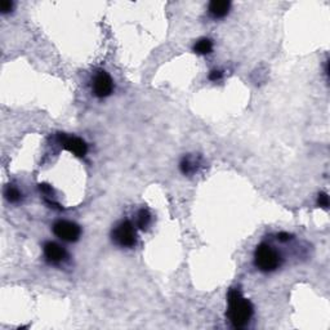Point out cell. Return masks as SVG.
<instances>
[{"mask_svg": "<svg viewBox=\"0 0 330 330\" xmlns=\"http://www.w3.org/2000/svg\"><path fill=\"white\" fill-rule=\"evenodd\" d=\"M227 302H228V308H227L226 315L230 323L232 324V327L236 329L244 328L250 321L254 312L250 300L243 297L240 290L232 288L228 290Z\"/></svg>", "mask_w": 330, "mask_h": 330, "instance_id": "1", "label": "cell"}, {"mask_svg": "<svg viewBox=\"0 0 330 330\" xmlns=\"http://www.w3.org/2000/svg\"><path fill=\"white\" fill-rule=\"evenodd\" d=\"M254 264L262 272H272L281 264V258L271 245L262 243L254 252Z\"/></svg>", "mask_w": 330, "mask_h": 330, "instance_id": "2", "label": "cell"}, {"mask_svg": "<svg viewBox=\"0 0 330 330\" xmlns=\"http://www.w3.org/2000/svg\"><path fill=\"white\" fill-rule=\"evenodd\" d=\"M112 240L122 248H133L137 244V232L129 221H122L112 230Z\"/></svg>", "mask_w": 330, "mask_h": 330, "instance_id": "3", "label": "cell"}, {"mask_svg": "<svg viewBox=\"0 0 330 330\" xmlns=\"http://www.w3.org/2000/svg\"><path fill=\"white\" fill-rule=\"evenodd\" d=\"M53 234L56 235L57 238L61 239L67 243H75L78 241L80 235H82V228L79 225L71 221H65L60 219L53 225Z\"/></svg>", "mask_w": 330, "mask_h": 330, "instance_id": "4", "label": "cell"}, {"mask_svg": "<svg viewBox=\"0 0 330 330\" xmlns=\"http://www.w3.org/2000/svg\"><path fill=\"white\" fill-rule=\"evenodd\" d=\"M58 141L63 149H66L78 157H84L88 152V145L82 138L67 136V134H58Z\"/></svg>", "mask_w": 330, "mask_h": 330, "instance_id": "5", "label": "cell"}, {"mask_svg": "<svg viewBox=\"0 0 330 330\" xmlns=\"http://www.w3.org/2000/svg\"><path fill=\"white\" fill-rule=\"evenodd\" d=\"M112 90H114V82L111 76L106 71H98L93 79V93L98 98H104L110 96Z\"/></svg>", "mask_w": 330, "mask_h": 330, "instance_id": "6", "label": "cell"}, {"mask_svg": "<svg viewBox=\"0 0 330 330\" xmlns=\"http://www.w3.org/2000/svg\"><path fill=\"white\" fill-rule=\"evenodd\" d=\"M44 256L49 263H61L66 258V250L57 243L48 241L44 244Z\"/></svg>", "mask_w": 330, "mask_h": 330, "instance_id": "7", "label": "cell"}, {"mask_svg": "<svg viewBox=\"0 0 330 330\" xmlns=\"http://www.w3.org/2000/svg\"><path fill=\"white\" fill-rule=\"evenodd\" d=\"M231 3L227 0H213L209 4V13L213 18H223L228 15Z\"/></svg>", "mask_w": 330, "mask_h": 330, "instance_id": "8", "label": "cell"}, {"mask_svg": "<svg viewBox=\"0 0 330 330\" xmlns=\"http://www.w3.org/2000/svg\"><path fill=\"white\" fill-rule=\"evenodd\" d=\"M213 51V41L208 37H203L200 40L196 41L193 45V52L197 54H209Z\"/></svg>", "mask_w": 330, "mask_h": 330, "instance_id": "9", "label": "cell"}, {"mask_svg": "<svg viewBox=\"0 0 330 330\" xmlns=\"http://www.w3.org/2000/svg\"><path fill=\"white\" fill-rule=\"evenodd\" d=\"M4 196L7 199L9 203H17L21 199V192L18 191L17 187H15L13 185H8L5 189H4Z\"/></svg>", "mask_w": 330, "mask_h": 330, "instance_id": "10", "label": "cell"}, {"mask_svg": "<svg viewBox=\"0 0 330 330\" xmlns=\"http://www.w3.org/2000/svg\"><path fill=\"white\" fill-rule=\"evenodd\" d=\"M150 221H151V215H150L149 211L145 210V209L139 210V213H138V217H137V225H138V227L141 228V230H145V228H147V226L150 225Z\"/></svg>", "mask_w": 330, "mask_h": 330, "instance_id": "11", "label": "cell"}, {"mask_svg": "<svg viewBox=\"0 0 330 330\" xmlns=\"http://www.w3.org/2000/svg\"><path fill=\"white\" fill-rule=\"evenodd\" d=\"M179 167H181V171L183 174H191V173L196 171L197 165H195V163L191 160V157H183Z\"/></svg>", "mask_w": 330, "mask_h": 330, "instance_id": "12", "label": "cell"}, {"mask_svg": "<svg viewBox=\"0 0 330 330\" xmlns=\"http://www.w3.org/2000/svg\"><path fill=\"white\" fill-rule=\"evenodd\" d=\"M13 9V3L11 0H1L0 1V11L1 13H9Z\"/></svg>", "mask_w": 330, "mask_h": 330, "instance_id": "13", "label": "cell"}, {"mask_svg": "<svg viewBox=\"0 0 330 330\" xmlns=\"http://www.w3.org/2000/svg\"><path fill=\"white\" fill-rule=\"evenodd\" d=\"M317 204L324 209H327L329 207V197H328L327 193H320L319 197H317Z\"/></svg>", "mask_w": 330, "mask_h": 330, "instance_id": "14", "label": "cell"}, {"mask_svg": "<svg viewBox=\"0 0 330 330\" xmlns=\"http://www.w3.org/2000/svg\"><path fill=\"white\" fill-rule=\"evenodd\" d=\"M222 76H223L222 71L213 70L210 74H209V80H211V82H217L219 79H222Z\"/></svg>", "mask_w": 330, "mask_h": 330, "instance_id": "15", "label": "cell"}, {"mask_svg": "<svg viewBox=\"0 0 330 330\" xmlns=\"http://www.w3.org/2000/svg\"><path fill=\"white\" fill-rule=\"evenodd\" d=\"M278 241L285 243V241H289L290 239H292V235L288 234V232H280V234L278 235Z\"/></svg>", "mask_w": 330, "mask_h": 330, "instance_id": "16", "label": "cell"}]
</instances>
